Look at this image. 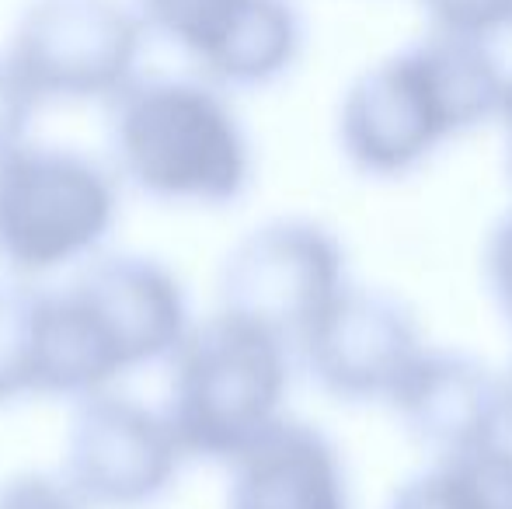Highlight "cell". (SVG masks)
Wrapping results in <instances>:
<instances>
[{"instance_id": "5", "label": "cell", "mask_w": 512, "mask_h": 509, "mask_svg": "<svg viewBox=\"0 0 512 509\" xmlns=\"http://www.w3.org/2000/svg\"><path fill=\"white\" fill-rule=\"evenodd\" d=\"M119 203L122 182L112 164L25 140L0 157V269L39 283L81 269L105 252Z\"/></svg>"}, {"instance_id": "16", "label": "cell", "mask_w": 512, "mask_h": 509, "mask_svg": "<svg viewBox=\"0 0 512 509\" xmlns=\"http://www.w3.org/2000/svg\"><path fill=\"white\" fill-rule=\"evenodd\" d=\"M0 509H88L60 471H18L0 482Z\"/></svg>"}, {"instance_id": "7", "label": "cell", "mask_w": 512, "mask_h": 509, "mask_svg": "<svg viewBox=\"0 0 512 509\" xmlns=\"http://www.w3.org/2000/svg\"><path fill=\"white\" fill-rule=\"evenodd\" d=\"M352 283L349 252L314 217H272L223 255L220 307L276 332L290 346Z\"/></svg>"}, {"instance_id": "6", "label": "cell", "mask_w": 512, "mask_h": 509, "mask_svg": "<svg viewBox=\"0 0 512 509\" xmlns=\"http://www.w3.org/2000/svg\"><path fill=\"white\" fill-rule=\"evenodd\" d=\"M143 42L147 25L126 0H32L4 56L39 105H108L140 74Z\"/></svg>"}, {"instance_id": "10", "label": "cell", "mask_w": 512, "mask_h": 509, "mask_svg": "<svg viewBox=\"0 0 512 509\" xmlns=\"http://www.w3.org/2000/svg\"><path fill=\"white\" fill-rule=\"evenodd\" d=\"M429 346L401 297L349 283L297 339V367L338 405H384Z\"/></svg>"}, {"instance_id": "8", "label": "cell", "mask_w": 512, "mask_h": 509, "mask_svg": "<svg viewBox=\"0 0 512 509\" xmlns=\"http://www.w3.org/2000/svg\"><path fill=\"white\" fill-rule=\"evenodd\" d=\"M185 457L164 408L98 391L74 401L60 475L88 509H150L182 478Z\"/></svg>"}, {"instance_id": "20", "label": "cell", "mask_w": 512, "mask_h": 509, "mask_svg": "<svg viewBox=\"0 0 512 509\" xmlns=\"http://www.w3.org/2000/svg\"><path fill=\"white\" fill-rule=\"evenodd\" d=\"M499 377H502V405H506V429L512 436V356L506 367L499 370Z\"/></svg>"}, {"instance_id": "11", "label": "cell", "mask_w": 512, "mask_h": 509, "mask_svg": "<svg viewBox=\"0 0 512 509\" xmlns=\"http://www.w3.org/2000/svg\"><path fill=\"white\" fill-rule=\"evenodd\" d=\"M387 408L425 457L464 454L509 436L499 370L464 349L425 346Z\"/></svg>"}, {"instance_id": "2", "label": "cell", "mask_w": 512, "mask_h": 509, "mask_svg": "<svg viewBox=\"0 0 512 509\" xmlns=\"http://www.w3.org/2000/svg\"><path fill=\"white\" fill-rule=\"evenodd\" d=\"M182 279L140 252H102L46 293L42 401H81L168 367L192 328Z\"/></svg>"}, {"instance_id": "17", "label": "cell", "mask_w": 512, "mask_h": 509, "mask_svg": "<svg viewBox=\"0 0 512 509\" xmlns=\"http://www.w3.org/2000/svg\"><path fill=\"white\" fill-rule=\"evenodd\" d=\"M39 109V98L28 91V84L7 63V56H0V157L32 140V123Z\"/></svg>"}, {"instance_id": "9", "label": "cell", "mask_w": 512, "mask_h": 509, "mask_svg": "<svg viewBox=\"0 0 512 509\" xmlns=\"http://www.w3.org/2000/svg\"><path fill=\"white\" fill-rule=\"evenodd\" d=\"M147 35L185 56L192 74L230 91L279 84L304 53L293 0H136Z\"/></svg>"}, {"instance_id": "15", "label": "cell", "mask_w": 512, "mask_h": 509, "mask_svg": "<svg viewBox=\"0 0 512 509\" xmlns=\"http://www.w3.org/2000/svg\"><path fill=\"white\" fill-rule=\"evenodd\" d=\"M432 32L457 35L492 46L512 35V0H418Z\"/></svg>"}, {"instance_id": "12", "label": "cell", "mask_w": 512, "mask_h": 509, "mask_svg": "<svg viewBox=\"0 0 512 509\" xmlns=\"http://www.w3.org/2000/svg\"><path fill=\"white\" fill-rule=\"evenodd\" d=\"M223 509H356L338 443L297 415L279 419L227 464Z\"/></svg>"}, {"instance_id": "18", "label": "cell", "mask_w": 512, "mask_h": 509, "mask_svg": "<svg viewBox=\"0 0 512 509\" xmlns=\"http://www.w3.org/2000/svg\"><path fill=\"white\" fill-rule=\"evenodd\" d=\"M485 279L499 304L502 318L512 325V210L492 227L485 245Z\"/></svg>"}, {"instance_id": "3", "label": "cell", "mask_w": 512, "mask_h": 509, "mask_svg": "<svg viewBox=\"0 0 512 509\" xmlns=\"http://www.w3.org/2000/svg\"><path fill=\"white\" fill-rule=\"evenodd\" d=\"M108 109V164L161 206L223 210L248 196L255 147L230 95L196 74H136Z\"/></svg>"}, {"instance_id": "1", "label": "cell", "mask_w": 512, "mask_h": 509, "mask_svg": "<svg viewBox=\"0 0 512 509\" xmlns=\"http://www.w3.org/2000/svg\"><path fill=\"white\" fill-rule=\"evenodd\" d=\"M506 81L488 42L429 32L345 88L338 150L363 178H408L460 136L495 123Z\"/></svg>"}, {"instance_id": "14", "label": "cell", "mask_w": 512, "mask_h": 509, "mask_svg": "<svg viewBox=\"0 0 512 509\" xmlns=\"http://www.w3.org/2000/svg\"><path fill=\"white\" fill-rule=\"evenodd\" d=\"M49 283L0 276V408L42 401Z\"/></svg>"}, {"instance_id": "19", "label": "cell", "mask_w": 512, "mask_h": 509, "mask_svg": "<svg viewBox=\"0 0 512 509\" xmlns=\"http://www.w3.org/2000/svg\"><path fill=\"white\" fill-rule=\"evenodd\" d=\"M495 123L502 126V143H506V171L512 178V74L506 81V91H502V105H499V119Z\"/></svg>"}, {"instance_id": "13", "label": "cell", "mask_w": 512, "mask_h": 509, "mask_svg": "<svg viewBox=\"0 0 512 509\" xmlns=\"http://www.w3.org/2000/svg\"><path fill=\"white\" fill-rule=\"evenodd\" d=\"M384 509H512V436L429 457L387 496Z\"/></svg>"}, {"instance_id": "4", "label": "cell", "mask_w": 512, "mask_h": 509, "mask_svg": "<svg viewBox=\"0 0 512 509\" xmlns=\"http://www.w3.org/2000/svg\"><path fill=\"white\" fill-rule=\"evenodd\" d=\"M297 356L286 339L216 307L196 318L168 360L164 415L189 461L227 468L290 415Z\"/></svg>"}]
</instances>
